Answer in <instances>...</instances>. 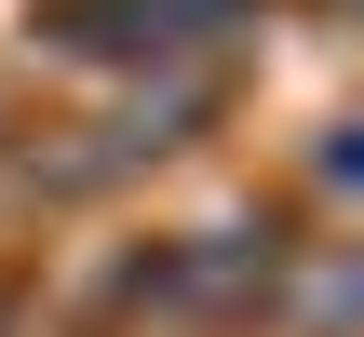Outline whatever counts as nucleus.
Masks as SVG:
<instances>
[{
	"mask_svg": "<svg viewBox=\"0 0 364 337\" xmlns=\"http://www.w3.org/2000/svg\"><path fill=\"white\" fill-rule=\"evenodd\" d=\"M176 14H230V0H68L54 41H81V54H162V41H189Z\"/></svg>",
	"mask_w": 364,
	"mask_h": 337,
	"instance_id": "nucleus-1",
	"label": "nucleus"
},
{
	"mask_svg": "<svg viewBox=\"0 0 364 337\" xmlns=\"http://www.w3.org/2000/svg\"><path fill=\"white\" fill-rule=\"evenodd\" d=\"M311 311H324V324H351V311H364V257H338V270L311 284Z\"/></svg>",
	"mask_w": 364,
	"mask_h": 337,
	"instance_id": "nucleus-2",
	"label": "nucleus"
}]
</instances>
